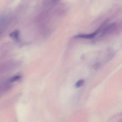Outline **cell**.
<instances>
[{"instance_id": "obj_1", "label": "cell", "mask_w": 122, "mask_h": 122, "mask_svg": "<svg viewBox=\"0 0 122 122\" xmlns=\"http://www.w3.org/2000/svg\"><path fill=\"white\" fill-rule=\"evenodd\" d=\"M101 27H100L94 33H92L89 34H80L79 35H76L74 37V38H84V39H91L94 38L96 36V34L98 33Z\"/></svg>"}, {"instance_id": "obj_2", "label": "cell", "mask_w": 122, "mask_h": 122, "mask_svg": "<svg viewBox=\"0 0 122 122\" xmlns=\"http://www.w3.org/2000/svg\"><path fill=\"white\" fill-rule=\"evenodd\" d=\"M20 32L18 30L14 31L10 34V36L14 40H18Z\"/></svg>"}, {"instance_id": "obj_3", "label": "cell", "mask_w": 122, "mask_h": 122, "mask_svg": "<svg viewBox=\"0 0 122 122\" xmlns=\"http://www.w3.org/2000/svg\"><path fill=\"white\" fill-rule=\"evenodd\" d=\"M85 83V80H80L78 81L75 84V87L76 88H79L82 86Z\"/></svg>"}, {"instance_id": "obj_4", "label": "cell", "mask_w": 122, "mask_h": 122, "mask_svg": "<svg viewBox=\"0 0 122 122\" xmlns=\"http://www.w3.org/2000/svg\"><path fill=\"white\" fill-rule=\"evenodd\" d=\"M20 76H14V77H13L12 78H11V80H10V82H15V81H16L20 79Z\"/></svg>"}, {"instance_id": "obj_5", "label": "cell", "mask_w": 122, "mask_h": 122, "mask_svg": "<svg viewBox=\"0 0 122 122\" xmlns=\"http://www.w3.org/2000/svg\"><path fill=\"white\" fill-rule=\"evenodd\" d=\"M100 67V64L99 63H97L94 65V69H98Z\"/></svg>"}]
</instances>
